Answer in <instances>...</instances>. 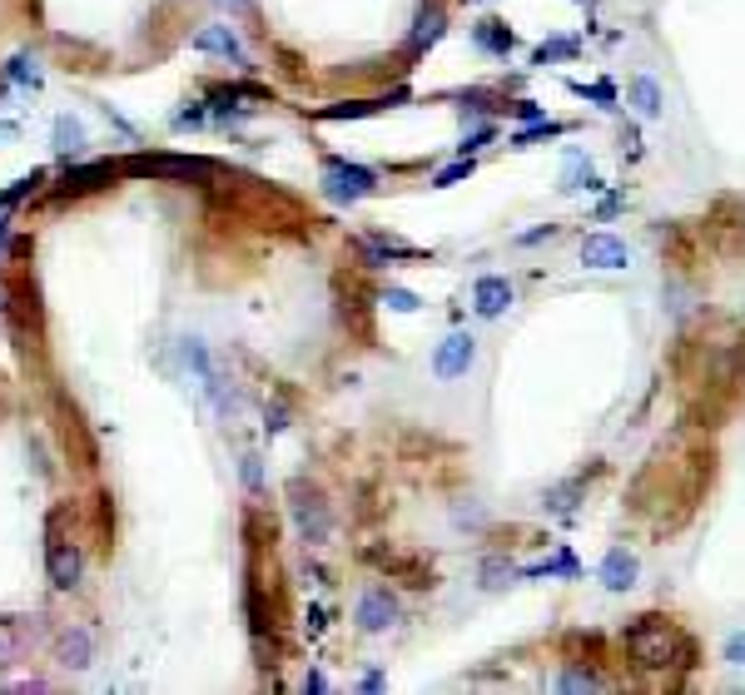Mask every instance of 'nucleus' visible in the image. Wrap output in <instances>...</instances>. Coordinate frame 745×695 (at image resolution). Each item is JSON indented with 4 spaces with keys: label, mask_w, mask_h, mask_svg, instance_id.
Returning <instances> with one entry per match:
<instances>
[{
    "label": "nucleus",
    "mask_w": 745,
    "mask_h": 695,
    "mask_svg": "<svg viewBox=\"0 0 745 695\" xmlns=\"http://www.w3.org/2000/svg\"><path fill=\"white\" fill-rule=\"evenodd\" d=\"M621 646L626 656L641 666V671H671V666H691V641L676 621L666 616H636L626 631H621Z\"/></svg>",
    "instance_id": "nucleus-1"
},
{
    "label": "nucleus",
    "mask_w": 745,
    "mask_h": 695,
    "mask_svg": "<svg viewBox=\"0 0 745 695\" xmlns=\"http://www.w3.org/2000/svg\"><path fill=\"white\" fill-rule=\"evenodd\" d=\"M179 353H184V363H189V373L199 378V388H204V398L214 403V413L234 417L239 413V393H234V383H229V373L214 363V353L199 343V338H184L179 343Z\"/></svg>",
    "instance_id": "nucleus-2"
},
{
    "label": "nucleus",
    "mask_w": 745,
    "mask_h": 695,
    "mask_svg": "<svg viewBox=\"0 0 745 695\" xmlns=\"http://www.w3.org/2000/svg\"><path fill=\"white\" fill-rule=\"evenodd\" d=\"M289 507H294L298 537H303L308 547H323V542H328V532H333V517H328L323 492H318V487H308V482H294V487H289Z\"/></svg>",
    "instance_id": "nucleus-3"
},
{
    "label": "nucleus",
    "mask_w": 745,
    "mask_h": 695,
    "mask_svg": "<svg viewBox=\"0 0 745 695\" xmlns=\"http://www.w3.org/2000/svg\"><path fill=\"white\" fill-rule=\"evenodd\" d=\"M125 174H159V179H204L209 164L204 159H189V154H135L120 164Z\"/></svg>",
    "instance_id": "nucleus-4"
},
{
    "label": "nucleus",
    "mask_w": 745,
    "mask_h": 695,
    "mask_svg": "<svg viewBox=\"0 0 745 695\" xmlns=\"http://www.w3.org/2000/svg\"><path fill=\"white\" fill-rule=\"evenodd\" d=\"M373 174L368 169H358V164H343V159H328L323 164V189H328V199H363V194H373Z\"/></svg>",
    "instance_id": "nucleus-5"
},
{
    "label": "nucleus",
    "mask_w": 745,
    "mask_h": 695,
    "mask_svg": "<svg viewBox=\"0 0 745 695\" xmlns=\"http://www.w3.org/2000/svg\"><path fill=\"white\" fill-rule=\"evenodd\" d=\"M393 621H398V596L388 586H368L358 596V626L363 631H388Z\"/></svg>",
    "instance_id": "nucleus-6"
},
{
    "label": "nucleus",
    "mask_w": 745,
    "mask_h": 695,
    "mask_svg": "<svg viewBox=\"0 0 745 695\" xmlns=\"http://www.w3.org/2000/svg\"><path fill=\"white\" fill-rule=\"evenodd\" d=\"M447 30V5L443 0H423L418 5V15H413V30H408V50L413 55H423L428 45H438Z\"/></svg>",
    "instance_id": "nucleus-7"
},
{
    "label": "nucleus",
    "mask_w": 745,
    "mask_h": 695,
    "mask_svg": "<svg viewBox=\"0 0 745 695\" xmlns=\"http://www.w3.org/2000/svg\"><path fill=\"white\" fill-rule=\"evenodd\" d=\"M472 358H477L472 333H452V338H443V348L433 353V373H438V378H462V373L472 368Z\"/></svg>",
    "instance_id": "nucleus-8"
},
{
    "label": "nucleus",
    "mask_w": 745,
    "mask_h": 695,
    "mask_svg": "<svg viewBox=\"0 0 745 695\" xmlns=\"http://www.w3.org/2000/svg\"><path fill=\"white\" fill-rule=\"evenodd\" d=\"M582 264H587V269H626L631 254H626V244L611 239V234H587V239H582Z\"/></svg>",
    "instance_id": "nucleus-9"
},
{
    "label": "nucleus",
    "mask_w": 745,
    "mask_h": 695,
    "mask_svg": "<svg viewBox=\"0 0 745 695\" xmlns=\"http://www.w3.org/2000/svg\"><path fill=\"white\" fill-rule=\"evenodd\" d=\"M189 45H194L199 55H224V60H239V65H244V45H239V35H234L229 25H204Z\"/></svg>",
    "instance_id": "nucleus-10"
},
{
    "label": "nucleus",
    "mask_w": 745,
    "mask_h": 695,
    "mask_svg": "<svg viewBox=\"0 0 745 695\" xmlns=\"http://www.w3.org/2000/svg\"><path fill=\"white\" fill-rule=\"evenodd\" d=\"M45 571H50V586H60V591L80 586V552H75L70 542H50Z\"/></svg>",
    "instance_id": "nucleus-11"
},
{
    "label": "nucleus",
    "mask_w": 745,
    "mask_h": 695,
    "mask_svg": "<svg viewBox=\"0 0 745 695\" xmlns=\"http://www.w3.org/2000/svg\"><path fill=\"white\" fill-rule=\"evenodd\" d=\"M472 303H477V313H482V318H497V313H507V303H512V283H507L502 274L477 278Z\"/></svg>",
    "instance_id": "nucleus-12"
},
{
    "label": "nucleus",
    "mask_w": 745,
    "mask_h": 695,
    "mask_svg": "<svg viewBox=\"0 0 745 695\" xmlns=\"http://www.w3.org/2000/svg\"><path fill=\"white\" fill-rule=\"evenodd\" d=\"M601 581L611 586V591H626V586H636V556L626 552V547H611L606 561H601Z\"/></svg>",
    "instance_id": "nucleus-13"
},
{
    "label": "nucleus",
    "mask_w": 745,
    "mask_h": 695,
    "mask_svg": "<svg viewBox=\"0 0 745 695\" xmlns=\"http://www.w3.org/2000/svg\"><path fill=\"white\" fill-rule=\"evenodd\" d=\"M50 144H55V154H60V159H75V154L85 149V125H80L75 115H60V120H55V130H50Z\"/></svg>",
    "instance_id": "nucleus-14"
},
{
    "label": "nucleus",
    "mask_w": 745,
    "mask_h": 695,
    "mask_svg": "<svg viewBox=\"0 0 745 695\" xmlns=\"http://www.w3.org/2000/svg\"><path fill=\"white\" fill-rule=\"evenodd\" d=\"M631 110H636L641 120H656V115H661V85H656L651 75H636V80H631Z\"/></svg>",
    "instance_id": "nucleus-15"
},
{
    "label": "nucleus",
    "mask_w": 745,
    "mask_h": 695,
    "mask_svg": "<svg viewBox=\"0 0 745 695\" xmlns=\"http://www.w3.org/2000/svg\"><path fill=\"white\" fill-rule=\"evenodd\" d=\"M60 661H65L70 671H85V666H90V631H85V626H70V631L60 636Z\"/></svg>",
    "instance_id": "nucleus-16"
},
{
    "label": "nucleus",
    "mask_w": 745,
    "mask_h": 695,
    "mask_svg": "<svg viewBox=\"0 0 745 695\" xmlns=\"http://www.w3.org/2000/svg\"><path fill=\"white\" fill-rule=\"evenodd\" d=\"M477 45H487V50L507 55V50H512V30H507L502 20H482V25H477Z\"/></svg>",
    "instance_id": "nucleus-17"
},
{
    "label": "nucleus",
    "mask_w": 745,
    "mask_h": 695,
    "mask_svg": "<svg viewBox=\"0 0 745 695\" xmlns=\"http://www.w3.org/2000/svg\"><path fill=\"white\" fill-rule=\"evenodd\" d=\"M115 169H120V164H90V169H75V174H65V189H75V194H80V189H95V184H105Z\"/></svg>",
    "instance_id": "nucleus-18"
},
{
    "label": "nucleus",
    "mask_w": 745,
    "mask_h": 695,
    "mask_svg": "<svg viewBox=\"0 0 745 695\" xmlns=\"http://www.w3.org/2000/svg\"><path fill=\"white\" fill-rule=\"evenodd\" d=\"M40 184H45V169H30L25 179H15V184H10V189L0 194V209H10V204H20V199H25V194H35Z\"/></svg>",
    "instance_id": "nucleus-19"
},
{
    "label": "nucleus",
    "mask_w": 745,
    "mask_h": 695,
    "mask_svg": "<svg viewBox=\"0 0 745 695\" xmlns=\"http://www.w3.org/2000/svg\"><path fill=\"white\" fill-rule=\"evenodd\" d=\"M557 691H601V676L582 671V666H567L562 681H557Z\"/></svg>",
    "instance_id": "nucleus-20"
},
{
    "label": "nucleus",
    "mask_w": 745,
    "mask_h": 695,
    "mask_svg": "<svg viewBox=\"0 0 745 695\" xmlns=\"http://www.w3.org/2000/svg\"><path fill=\"white\" fill-rule=\"evenodd\" d=\"M383 303L393 313H418V293H408V288H383Z\"/></svg>",
    "instance_id": "nucleus-21"
},
{
    "label": "nucleus",
    "mask_w": 745,
    "mask_h": 695,
    "mask_svg": "<svg viewBox=\"0 0 745 695\" xmlns=\"http://www.w3.org/2000/svg\"><path fill=\"white\" fill-rule=\"evenodd\" d=\"M10 80H20V85L30 80V85H35V80H40V70H35V60H30V55H15V60H10Z\"/></svg>",
    "instance_id": "nucleus-22"
},
{
    "label": "nucleus",
    "mask_w": 745,
    "mask_h": 695,
    "mask_svg": "<svg viewBox=\"0 0 745 695\" xmlns=\"http://www.w3.org/2000/svg\"><path fill=\"white\" fill-rule=\"evenodd\" d=\"M507 576H512V566H507V561H487V566H482V586H502Z\"/></svg>",
    "instance_id": "nucleus-23"
},
{
    "label": "nucleus",
    "mask_w": 745,
    "mask_h": 695,
    "mask_svg": "<svg viewBox=\"0 0 745 695\" xmlns=\"http://www.w3.org/2000/svg\"><path fill=\"white\" fill-rule=\"evenodd\" d=\"M472 174V159H462V164H452V169H443L438 174V189H447V184H457V179H467Z\"/></svg>",
    "instance_id": "nucleus-24"
},
{
    "label": "nucleus",
    "mask_w": 745,
    "mask_h": 695,
    "mask_svg": "<svg viewBox=\"0 0 745 695\" xmlns=\"http://www.w3.org/2000/svg\"><path fill=\"white\" fill-rule=\"evenodd\" d=\"M244 487H249V492H259V487H264V472H259V457H244Z\"/></svg>",
    "instance_id": "nucleus-25"
},
{
    "label": "nucleus",
    "mask_w": 745,
    "mask_h": 695,
    "mask_svg": "<svg viewBox=\"0 0 745 695\" xmlns=\"http://www.w3.org/2000/svg\"><path fill=\"white\" fill-rule=\"evenodd\" d=\"M726 661H731V666H745V631H736V636L726 641Z\"/></svg>",
    "instance_id": "nucleus-26"
},
{
    "label": "nucleus",
    "mask_w": 745,
    "mask_h": 695,
    "mask_svg": "<svg viewBox=\"0 0 745 695\" xmlns=\"http://www.w3.org/2000/svg\"><path fill=\"white\" fill-rule=\"evenodd\" d=\"M517 115H522V120H537V115H542V110H537V105H532V100H517Z\"/></svg>",
    "instance_id": "nucleus-27"
},
{
    "label": "nucleus",
    "mask_w": 745,
    "mask_h": 695,
    "mask_svg": "<svg viewBox=\"0 0 745 695\" xmlns=\"http://www.w3.org/2000/svg\"><path fill=\"white\" fill-rule=\"evenodd\" d=\"M323 686H328V681H323L318 671H308V676H303V691H323Z\"/></svg>",
    "instance_id": "nucleus-28"
},
{
    "label": "nucleus",
    "mask_w": 745,
    "mask_h": 695,
    "mask_svg": "<svg viewBox=\"0 0 745 695\" xmlns=\"http://www.w3.org/2000/svg\"><path fill=\"white\" fill-rule=\"evenodd\" d=\"M214 5H224V10H234V15H249V0H214Z\"/></svg>",
    "instance_id": "nucleus-29"
},
{
    "label": "nucleus",
    "mask_w": 745,
    "mask_h": 695,
    "mask_svg": "<svg viewBox=\"0 0 745 695\" xmlns=\"http://www.w3.org/2000/svg\"><path fill=\"white\" fill-rule=\"evenodd\" d=\"M15 135H20L15 125H0V144H5V139H15Z\"/></svg>",
    "instance_id": "nucleus-30"
},
{
    "label": "nucleus",
    "mask_w": 745,
    "mask_h": 695,
    "mask_svg": "<svg viewBox=\"0 0 745 695\" xmlns=\"http://www.w3.org/2000/svg\"><path fill=\"white\" fill-rule=\"evenodd\" d=\"M5 244H10V229H5V219H0V254H5Z\"/></svg>",
    "instance_id": "nucleus-31"
}]
</instances>
